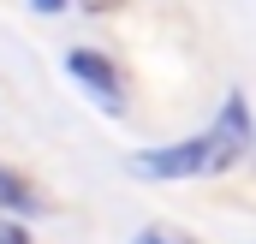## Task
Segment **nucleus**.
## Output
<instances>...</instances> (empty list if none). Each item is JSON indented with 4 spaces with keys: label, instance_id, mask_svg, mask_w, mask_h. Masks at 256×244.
Masks as SVG:
<instances>
[{
    "label": "nucleus",
    "instance_id": "obj_1",
    "mask_svg": "<svg viewBox=\"0 0 256 244\" xmlns=\"http://www.w3.org/2000/svg\"><path fill=\"white\" fill-rule=\"evenodd\" d=\"M244 143H250V108H244V96H226V108H220L214 131H202V155H208V173H226V167L244 155Z\"/></svg>",
    "mask_w": 256,
    "mask_h": 244
},
{
    "label": "nucleus",
    "instance_id": "obj_2",
    "mask_svg": "<svg viewBox=\"0 0 256 244\" xmlns=\"http://www.w3.org/2000/svg\"><path fill=\"white\" fill-rule=\"evenodd\" d=\"M131 173H137V179H196V173H208L202 137H191V143H167V149L137 155V161H131Z\"/></svg>",
    "mask_w": 256,
    "mask_h": 244
},
{
    "label": "nucleus",
    "instance_id": "obj_3",
    "mask_svg": "<svg viewBox=\"0 0 256 244\" xmlns=\"http://www.w3.org/2000/svg\"><path fill=\"white\" fill-rule=\"evenodd\" d=\"M66 72H72V78H78V84H84V90H90V96H96L108 114H120V102H126V90H120V72L102 60L96 48H72V54H66Z\"/></svg>",
    "mask_w": 256,
    "mask_h": 244
},
{
    "label": "nucleus",
    "instance_id": "obj_4",
    "mask_svg": "<svg viewBox=\"0 0 256 244\" xmlns=\"http://www.w3.org/2000/svg\"><path fill=\"white\" fill-rule=\"evenodd\" d=\"M0 208H18V214H36L42 202H36V190H30V184L18 179V173H6V167H0Z\"/></svg>",
    "mask_w": 256,
    "mask_h": 244
},
{
    "label": "nucleus",
    "instance_id": "obj_5",
    "mask_svg": "<svg viewBox=\"0 0 256 244\" xmlns=\"http://www.w3.org/2000/svg\"><path fill=\"white\" fill-rule=\"evenodd\" d=\"M137 244H196V238H191V232H179V226H143Z\"/></svg>",
    "mask_w": 256,
    "mask_h": 244
},
{
    "label": "nucleus",
    "instance_id": "obj_6",
    "mask_svg": "<svg viewBox=\"0 0 256 244\" xmlns=\"http://www.w3.org/2000/svg\"><path fill=\"white\" fill-rule=\"evenodd\" d=\"M0 244H30V238H24V232H18L12 220H0Z\"/></svg>",
    "mask_w": 256,
    "mask_h": 244
},
{
    "label": "nucleus",
    "instance_id": "obj_7",
    "mask_svg": "<svg viewBox=\"0 0 256 244\" xmlns=\"http://www.w3.org/2000/svg\"><path fill=\"white\" fill-rule=\"evenodd\" d=\"M126 0H84V12H120Z\"/></svg>",
    "mask_w": 256,
    "mask_h": 244
},
{
    "label": "nucleus",
    "instance_id": "obj_8",
    "mask_svg": "<svg viewBox=\"0 0 256 244\" xmlns=\"http://www.w3.org/2000/svg\"><path fill=\"white\" fill-rule=\"evenodd\" d=\"M60 6H66V0H36V12H60Z\"/></svg>",
    "mask_w": 256,
    "mask_h": 244
}]
</instances>
